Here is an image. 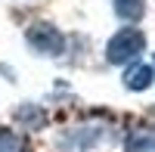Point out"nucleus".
I'll list each match as a JSON object with an SVG mask.
<instances>
[{"instance_id":"0eeeda50","label":"nucleus","mask_w":155,"mask_h":152,"mask_svg":"<svg viewBox=\"0 0 155 152\" xmlns=\"http://www.w3.org/2000/svg\"><path fill=\"white\" fill-rule=\"evenodd\" d=\"M115 16L124 25H137L146 16V0H115Z\"/></svg>"},{"instance_id":"6e6552de","label":"nucleus","mask_w":155,"mask_h":152,"mask_svg":"<svg viewBox=\"0 0 155 152\" xmlns=\"http://www.w3.org/2000/svg\"><path fill=\"white\" fill-rule=\"evenodd\" d=\"M0 152H31L28 146V137L12 131V127H3L0 131Z\"/></svg>"},{"instance_id":"39448f33","label":"nucleus","mask_w":155,"mask_h":152,"mask_svg":"<svg viewBox=\"0 0 155 152\" xmlns=\"http://www.w3.org/2000/svg\"><path fill=\"white\" fill-rule=\"evenodd\" d=\"M124 152H155V127L152 124H140V127L127 131Z\"/></svg>"},{"instance_id":"f257e3e1","label":"nucleus","mask_w":155,"mask_h":152,"mask_svg":"<svg viewBox=\"0 0 155 152\" xmlns=\"http://www.w3.org/2000/svg\"><path fill=\"white\" fill-rule=\"evenodd\" d=\"M143 53H146V34L140 28H134V25L118 28L106 41V62L109 65H130Z\"/></svg>"},{"instance_id":"423d86ee","label":"nucleus","mask_w":155,"mask_h":152,"mask_svg":"<svg viewBox=\"0 0 155 152\" xmlns=\"http://www.w3.org/2000/svg\"><path fill=\"white\" fill-rule=\"evenodd\" d=\"M16 121H22L25 127H31V131H44L47 127V112L37 106V103H22V106H16Z\"/></svg>"},{"instance_id":"7ed1b4c3","label":"nucleus","mask_w":155,"mask_h":152,"mask_svg":"<svg viewBox=\"0 0 155 152\" xmlns=\"http://www.w3.org/2000/svg\"><path fill=\"white\" fill-rule=\"evenodd\" d=\"M106 140H109L106 124H78V127H68L59 137V149L62 152H93Z\"/></svg>"},{"instance_id":"f03ea898","label":"nucleus","mask_w":155,"mask_h":152,"mask_svg":"<svg viewBox=\"0 0 155 152\" xmlns=\"http://www.w3.org/2000/svg\"><path fill=\"white\" fill-rule=\"evenodd\" d=\"M25 44L37 56H62L65 53V34L53 22H31L25 28Z\"/></svg>"},{"instance_id":"20e7f679","label":"nucleus","mask_w":155,"mask_h":152,"mask_svg":"<svg viewBox=\"0 0 155 152\" xmlns=\"http://www.w3.org/2000/svg\"><path fill=\"white\" fill-rule=\"evenodd\" d=\"M152 81H155V65H149V62H130V65H124V78H121V84H124L130 93H143V90H149Z\"/></svg>"}]
</instances>
